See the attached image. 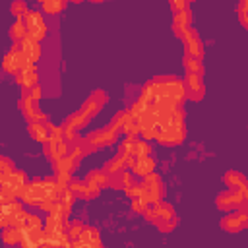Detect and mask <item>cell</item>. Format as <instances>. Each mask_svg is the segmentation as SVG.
<instances>
[{
    "mask_svg": "<svg viewBox=\"0 0 248 248\" xmlns=\"http://www.w3.org/2000/svg\"><path fill=\"white\" fill-rule=\"evenodd\" d=\"M143 215L147 217V221H151L163 232H170L176 227V223H178L172 205L167 203V202H159L157 205H149V209Z\"/></svg>",
    "mask_w": 248,
    "mask_h": 248,
    "instance_id": "obj_1",
    "label": "cell"
},
{
    "mask_svg": "<svg viewBox=\"0 0 248 248\" xmlns=\"http://www.w3.org/2000/svg\"><path fill=\"white\" fill-rule=\"evenodd\" d=\"M165 196V186L159 174L151 172L145 176V180L141 182V198L149 203V205H157Z\"/></svg>",
    "mask_w": 248,
    "mask_h": 248,
    "instance_id": "obj_2",
    "label": "cell"
},
{
    "mask_svg": "<svg viewBox=\"0 0 248 248\" xmlns=\"http://www.w3.org/2000/svg\"><path fill=\"white\" fill-rule=\"evenodd\" d=\"M23 25H25V31H27V37H31L33 41H43L46 37V25H45V19L41 16V12H35V10H27V14L23 16Z\"/></svg>",
    "mask_w": 248,
    "mask_h": 248,
    "instance_id": "obj_3",
    "label": "cell"
},
{
    "mask_svg": "<svg viewBox=\"0 0 248 248\" xmlns=\"http://www.w3.org/2000/svg\"><path fill=\"white\" fill-rule=\"evenodd\" d=\"M180 39L184 43V52H186L188 58H196V60L203 58V45H202L200 35H198V31L194 27H188Z\"/></svg>",
    "mask_w": 248,
    "mask_h": 248,
    "instance_id": "obj_4",
    "label": "cell"
},
{
    "mask_svg": "<svg viewBox=\"0 0 248 248\" xmlns=\"http://www.w3.org/2000/svg\"><path fill=\"white\" fill-rule=\"evenodd\" d=\"M118 134H120V132H116L112 126H105V128H99V130H95V132H89V134L85 136V140H87L95 149H99V147L112 145V143L118 140Z\"/></svg>",
    "mask_w": 248,
    "mask_h": 248,
    "instance_id": "obj_5",
    "label": "cell"
},
{
    "mask_svg": "<svg viewBox=\"0 0 248 248\" xmlns=\"http://www.w3.org/2000/svg\"><path fill=\"white\" fill-rule=\"evenodd\" d=\"M19 196L27 205H39L43 202V198H45V194H43V178H35L31 182H27Z\"/></svg>",
    "mask_w": 248,
    "mask_h": 248,
    "instance_id": "obj_6",
    "label": "cell"
},
{
    "mask_svg": "<svg viewBox=\"0 0 248 248\" xmlns=\"http://www.w3.org/2000/svg\"><path fill=\"white\" fill-rule=\"evenodd\" d=\"M72 248H103L99 231L95 227H83L81 234L72 240Z\"/></svg>",
    "mask_w": 248,
    "mask_h": 248,
    "instance_id": "obj_7",
    "label": "cell"
},
{
    "mask_svg": "<svg viewBox=\"0 0 248 248\" xmlns=\"http://www.w3.org/2000/svg\"><path fill=\"white\" fill-rule=\"evenodd\" d=\"M43 153L45 157L50 161V163H56L58 159L66 157L70 153V145L64 141V140H46L45 141V147H43Z\"/></svg>",
    "mask_w": 248,
    "mask_h": 248,
    "instance_id": "obj_8",
    "label": "cell"
},
{
    "mask_svg": "<svg viewBox=\"0 0 248 248\" xmlns=\"http://www.w3.org/2000/svg\"><path fill=\"white\" fill-rule=\"evenodd\" d=\"M182 87H184V97H188L190 101H202L205 95L202 76H186V79L182 81Z\"/></svg>",
    "mask_w": 248,
    "mask_h": 248,
    "instance_id": "obj_9",
    "label": "cell"
},
{
    "mask_svg": "<svg viewBox=\"0 0 248 248\" xmlns=\"http://www.w3.org/2000/svg\"><path fill=\"white\" fill-rule=\"evenodd\" d=\"M27 64H29V62H27L25 56L21 54V48H12V50L4 56V60H2V68H4V72L14 74V76H16L19 70H23Z\"/></svg>",
    "mask_w": 248,
    "mask_h": 248,
    "instance_id": "obj_10",
    "label": "cell"
},
{
    "mask_svg": "<svg viewBox=\"0 0 248 248\" xmlns=\"http://www.w3.org/2000/svg\"><path fill=\"white\" fill-rule=\"evenodd\" d=\"M0 184H2L4 188H8L14 196H19L21 190H23V186L27 184V178H25V172H23V170H12L8 176H4V178L0 180Z\"/></svg>",
    "mask_w": 248,
    "mask_h": 248,
    "instance_id": "obj_11",
    "label": "cell"
},
{
    "mask_svg": "<svg viewBox=\"0 0 248 248\" xmlns=\"http://www.w3.org/2000/svg\"><path fill=\"white\" fill-rule=\"evenodd\" d=\"M68 190L74 194V198H81V200H93V198H97L99 192H101L97 186H91V184H87L85 180H72Z\"/></svg>",
    "mask_w": 248,
    "mask_h": 248,
    "instance_id": "obj_12",
    "label": "cell"
},
{
    "mask_svg": "<svg viewBox=\"0 0 248 248\" xmlns=\"http://www.w3.org/2000/svg\"><path fill=\"white\" fill-rule=\"evenodd\" d=\"M248 225V215L244 211H238V213H229L221 219V227L227 231V232H238L242 231L244 227Z\"/></svg>",
    "mask_w": 248,
    "mask_h": 248,
    "instance_id": "obj_13",
    "label": "cell"
},
{
    "mask_svg": "<svg viewBox=\"0 0 248 248\" xmlns=\"http://www.w3.org/2000/svg\"><path fill=\"white\" fill-rule=\"evenodd\" d=\"M52 126H54V124H50V120H45V122H29L27 132L31 134V138H33V140H37V141L45 143V141L50 138Z\"/></svg>",
    "mask_w": 248,
    "mask_h": 248,
    "instance_id": "obj_14",
    "label": "cell"
},
{
    "mask_svg": "<svg viewBox=\"0 0 248 248\" xmlns=\"http://www.w3.org/2000/svg\"><path fill=\"white\" fill-rule=\"evenodd\" d=\"M184 134H186L184 128H176V130H161V128H157V138L155 140L159 143H163V145H178V143H182Z\"/></svg>",
    "mask_w": 248,
    "mask_h": 248,
    "instance_id": "obj_15",
    "label": "cell"
},
{
    "mask_svg": "<svg viewBox=\"0 0 248 248\" xmlns=\"http://www.w3.org/2000/svg\"><path fill=\"white\" fill-rule=\"evenodd\" d=\"M19 46H21V54L25 56V60H27L29 64H35V62L41 58V45H39L37 41H33L31 37H25V39L19 43Z\"/></svg>",
    "mask_w": 248,
    "mask_h": 248,
    "instance_id": "obj_16",
    "label": "cell"
},
{
    "mask_svg": "<svg viewBox=\"0 0 248 248\" xmlns=\"http://www.w3.org/2000/svg\"><path fill=\"white\" fill-rule=\"evenodd\" d=\"M16 81L25 89V87H33L37 85L39 81V76H37V66L35 64H27L23 70H19L16 74Z\"/></svg>",
    "mask_w": 248,
    "mask_h": 248,
    "instance_id": "obj_17",
    "label": "cell"
},
{
    "mask_svg": "<svg viewBox=\"0 0 248 248\" xmlns=\"http://www.w3.org/2000/svg\"><path fill=\"white\" fill-rule=\"evenodd\" d=\"M190 23H192V14H190V10H182V12L174 14V17H172V31H174V35H176V37H182L184 31L190 27Z\"/></svg>",
    "mask_w": 248,
    "mask_h": 248,
    "instance_id": "obj_18",
    "label": "cell"
},
{
    "mask_svg": "<svg viewBox=\"0 0 248 248\" xmlns=\"http://www.w3.org/2000/svg\"><path fill=\"white\" fill-rule=\"evenodd\" d=\"M16 227L21 229V231H41V217L35 215V213H27V211H23L21 217L17 219Z\"/></svg>",
    "mask_w": 248,
    "mask_h": 248,
    "instance_id": "obj_19",
    "label": "cell"
},
{
    "mask_svg": "<svg viewBox=\"0 0 248 248\" xmlns=\"http://www.w3.org/2000/svg\"><path fill=\"white\" fill-rule=\"evenodd\" d=\"M153 169H155V159H153L151 155H147V157H138L136 163H134V167H132V170H134L138 176H147V174L153 172Z\"/></svg>",
    "mask_w": 248,
    "mask_h": 248,
    "instance_id": "obj_20",
    "label": "cell"
},
{
    "mask_svg": "<svg viewBox=\"0 0 248 248\" xmlns=\"http://www.w3.org/2000/svg\"><path fill=\"white\" fill-rule=\"evenodd\" d=\"M23 248H43V231H21Z\"/></svg>",
    "mask_w": 248,
    "mask_h": 248,
    "instance_id": "obj_21",
    "label": "cell"
},
{
    "mask_svg": "<svg viewBox=\"0 0 248 248\" xmlns=\"http://www.w3.org/2000/svg\"><path fill=\"white\" fill-rule=\"evenodd\" d=\"M132 184V174L128 170H118L114 174H108V186L110 188H116V190H126L128 186Z\"/></svg>",
    "mask_w": 248,
    "mask_h": 248,
    "instance_id": "obj_22",
    "label": "cell"
},
{
    "mask_svg": "<svg viewBox=\"0 0 248 248\" xmlns=\"http://www.w3.org/2000/svg\"><path fill=\"white\" fill-rule=\"evenodd\" d=\"M83 180H85L87 184H91V186H97L99 190L108 186V174H107L103 169H95V170H89V172H87V176H85Z\"/></svg>",
    "mask_w": 248,
    "mask_h": 248,
    "instance_id": "obj_23",
    "label": "cell"
},
{
    "mask_svg": "<svg viewBox=\"0 0 248 248\" xmlns=\"http://www.w3.org/2000/svg\"><path fill=\"white\" fill-rule=\"evenodd\" d=\"M19 108H21V112L25 114V118H27L29 122H33V120L37 118V114L41 112L37 101H31V99H25V97L19 99Z\"/></svg>",
    "mask_w": 248,
    "mask_h": 248,
    "instance_id": "obj_24",
    "label": "cell"
},
{
    "mask_svg": "<svg viewBox=\"0 0 248 248\" xmlns=\"http://www.w3.org/2000/svg\"><path fill=\"white\" fill-rule=\"evenodd\" d=\"M225 182H227V186H231V190H238V188H244L246 186V176L242 172L229 170L225 174Z\"/></svg>",
    "mask_w": 248,
    "mask_h": 248,
    "instance_id": "obj_25",
    "label": "cell"
},
{
    "mask_svg": "<svg viewBox=\"0 0 248 248\" xmlns=\"http://www.w3.org/2000/svg\"><path fill=\"white\" fill-rule=\"evenodd\" d=\"M182 66H184V70H186V76H203V64H202V60L184 56Z\"/></svg>",
    "mask_w": 248,
    "mask_h": 248,
    "instance_id": "obj_26",
    "label": "cell"
},
{
    "mask_svg": "<svg viewBox=\"0 0 248 248\" xmlns=\"http://www.w3.org/2000/svg\"><path fill=\"white\" fill-rule=\"evenodd\" d=\"M103 170H105L107 174H114V172H118V170H128V167H126V159L120 157V155H116V157H112L110 161L105 163Z\"/></svg>",
    "mask_w": 248,
    "mask_h": 248,
    "instance_id": "obj_27",
    "label": "cell"
},
{
    "mask_svg": "<svg viewBox=\"0 0 248 248\" xmlns=\"http://www.w3.org/2000/svg\"><path fill=\"white\" fill-rule=\"evenodd\" d=\"M2 242L4 244H21V229H17V227L2 229Z\"/></svg>",
    "mask_w": 248,
    "mask_h": 248,
    "instance_id": "obj_28",
    "label": "cell"
},
{
    "mask_svg": "<svg viewBox=\"0 0 248 248\" xmlns=\"http://www.w3.org/2000/svg\"><path fill=\"white\" fill-rule=\"evenodd\" d=\"M10 37L14 39V43H19L27 37V31H25V25H23V19H16V23L10 27Z\"/></svg>",
    "mask_w": 248,
    "mask_h": 248,
    "instance_id": "obj_29",
    "label": "cell"
},
{
    "mask_svg": "<svg viewBox=\"0 0 248 248\" xmlns=\"http://www.w3.org/2000/svg\"><path fill=\"white\" fill-rule=\"evenodd\" d=\"M132 155L138 159V157H147V155H151V145L147 143V141H143V140H136V143H134V149H132Z\"/></svg>",
    "mask_w": 248,
    "mask_h": 248,
    "instance_id": "obj_30",
    "label": "cell"
},
{
    "mask_svg": "<svg viewBox=\"0 0 248 248\" xmlns=\"http://www.w3.org/2000/svg\"><path fill=\"white\" fill-rule=\"evenodd\" d=\"M21 97L31 99V101H39V99L43 97V89L39 87V83H37V85H33V87H25V89L21 91Z\"/></svg>",
    "mask_w": 248,
    "mask_h": 248,
    "instance_id": "obj_31",
    "label": "cell"
},
{
    "mask_svg": "<svg viewBox=\"0 0 248 248\" xmlns=\"http://www.w3.org/2000/svg\"><path fill=\"white\" fill-rule=\"evenodd\" d=\"M134 143H136V138H134V136H128V138L118 145V155H120V157H124V155H132Z\"/></svg>",
    "mask_w": 248,
    "mask_h": 248,
    "instance_id": "obj_32",
    "label": "cell"
},
{
    "mask_svg": "<svg viewBox=\"0 0 248 248\" xmlns=\"http://www.w3.org/2000/svg\"><path fill=\"white\" fill-rule=\"evenodd\" d=\"M64 8H66V2H50V0L43 2V10H45L46 14H58V12L64 10Z\"/></svg>",
    "mask_w": 248,
    "mask_h": 248,
    "instance_id": "obj_33",
    "label": "cell"
},
{
    "mask_svg": "<svg viewBox=\"0 0 248 248\" xmlns=\"http://www.w3.org/2000/svg\"><path fill=\"white\" fill-rule=\"evenodd\" d=\"M12 170H16L14 163H12L8 157H0V180H2L4 176H8Z\"/></svg>",
    "mask_w": 248,
    "mask_h": 248,
    "instance_id": "obj_34",
    "label": "cell"
},
{
    "mask_svg": "<svg viewBox=\"0 0 248 248\" xmlns=\"http://www.w3.org/2000/svg\"><path fill=\"white\" fill-rule=\"evenodd\" d=\"M132 209H134L136 213H145V211L149 209V203H147L141 196H138V198H132Z\"/></svg>",
    "mask_w": 248,
    "mask_h": 248,
    "instance_id": "obj_35",
    "label": "cell"
},
{
    "mask_svg": "<svg viewBox=\"0 0 248 248\" xmlns=\"http://www.w3.org/2000/svg\"><path fill=\"white\" fill-rule=\"evenodd\" d=\"M12 14L16 16V19H23V16L27 14V4L25 2H14L12 4Z\"/></svg>",
    "mask_w": 248,
    "mask_h": 248,
    "instance_id": "obj_36",
    "label": "cell"
},
{
    "mask_svg": "<svg viewBox=\"0 0 248 248\" xmlns=\"http://www.w3.org/2000/svg\"><path fill=\"white\" fill-rule=\"evenodd\" d=\"M81 231H83V225L79 223V221H74V223H70V227H68V236H70V240H76L79 234H81Z\"/></svg>",
    "mask_w": 248,
    "mask_h": 248,
    "instance_id": "obj_37",
    "label": "cell"
},
{
    "mask_svg": "<svg viewBox=\"0 0 248 248\" xmlns=\"http://www.w3.org/2000/svg\"><path fill=\"white\" fill-rule=\"evenodd\" d=\"M12 202H16V196H14L8 188H4V186L0 184V207L6 205V203H12Z\"/></svg>",
    "mask_w": 248,
    "mask_h": 248,
    "instance_id": "obj_38",
    "label": "cell"
},
{
    "mask_svg": "<svg viewBox=\"0 0 248 248\" xmlns=\"http://www.w3.org/2000/svg\"><path fill=\"white\" fill-rule=\"evenodd\" d=\"M246 10H248V2L242 0V2L238 4V17H240V23H242L244 27L248 25V21H246Z\"/></svg>",
    "mask_w": 248,
    "mask_h": 248,
    "instance_id": "obj_39",
    "label": "cell"
},
{
    "mask_svg": "<svg viewBox=\"0 0 248 248\" xmlns=\"http://www.w3.org/2000/svg\"><path fill=\"white\" fill-rule=\"evenodd\" d=\"M124 192H126L130 198H138V196H141V184H134V182H132Z\"/></svg>",
    "mask_w": 248,
    "mask_h": 248,
    "instance_id": "obj_40",
    "label": "cell"
},
{
    "mask_svg": "<svg viewBox=\"0 0 248 248\" xmlns=\"http://www.w3.org/2000/svg\"><path fill=\"white\" fill-rule=\"evenodd\" d=\"M170 8L176 10V14H178L182 10H188V2H170Z\"/></svg>",
    "mask_w": 248,
    "mask_h": 248,
    "instance_id": "obj_41",
    "label": "cell"
}]
</instances>
